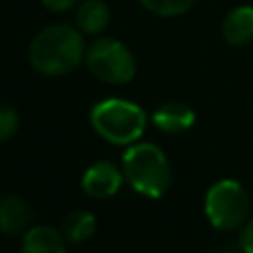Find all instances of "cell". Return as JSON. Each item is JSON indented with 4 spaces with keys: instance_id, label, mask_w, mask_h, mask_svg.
I'll return each mask as SVG.
<instances>
[{
    "instance_id": "obj_6",
    "label": "cell",
    "mask_w": 253,
    "mask_h": 253,
    "mask_svg": "<svg viewBox=\"0 0 253 253\" xmlns=\"http://www.w3.org/2000/svg\"><path fill=\"white\" fill-rule=\"evenodd\" d=\"M123 178H125V174L113 162L99 160L85 170V174L81 178V188L89 198L105 200V198L115 196L121 190Z\"/></svg>"
},
{
    "instance_id": "obj_2",
    "label": "cell",
    "mask_w": 253,
    "mask_h": 253,
    "mask_svg": "<svg viewBox=\"0 0 253 253\" xmlns=\"http://www.w3.org/2000/svg\"><path fill=\"white\" fill-rule=\"evenodd\" d=\"M123 174L128 186L146 198L164 196L172 182V168L166 154L150 142H136L125 150Z\"/></svg>"
},
{
    "instance_id": "obj_12",
    "label": "cell",
    "mask_w": 253,
    "mask_h": 253,
    "mask_svg": "<svg viewBox=\"0 0 253 253\" xmlns=\"http://www.w3.org/2000/svg\"><path fill=\"white\" fill-rule=\"evenodd\" d=\"M95 229H97V217L85 210L71 211L61 221V233L65 241H71V243L87 241L95 233Z\"/></svg>"
},
{
    "instance_id": "obj_17",
    "label": "cell",
    "mask_w": 253,
    "mask_h": 253,
    "mask_svg": "<svg viewBox=\"0 0 253 253\" xmlns=\"http://www.w3.org/2000/svg\"><path fill=\"white\" fill-rule=\"evenodd\" d=\"M233 253H245V251H233Z\"/></svg>"
},
{
    "instance_id": "obj_15",
    "label": "cell",
    "mask_w": 253,
    "mask_h": 253,
    "mask_svg": "<svg viewBox=\"0 0 253 253\" xmlns=\"http://www.w3.org/2000/svg\"><path fill=\"white\" fill-rule=\"evenodd\" d=\"M239 247L245 253H253V219H247L241 225V233H239Z\"/></svg>"
},
{
    "instance_id": "obj_14",
    "label": "cell",
    "mask_w": 253,
    "mask_h": 253,
    "mask_svg": "<svg viewBox=\"0 0 253 253\" xmlns=\"http://www.w3.org/2000/svg\"><path fill=\"white\" fill-rule=\"evenodd\" d=\"M18 126H20V117H18L16 109L0 103V142L12 138L18 130Z\"/></svg>"
},
{
    "instance_id": "obj_8",
    "label": "cell",
    "mask_w": 253,
    "mask_h": 253,
    "mask_svg": "<svg viewBox=\"0 0 253 253\" xmlns=\"http://www.w3.org/2000/svg\"><path fill=\"white\" fill-rule=\"evenodd\" d=\"M32 208L24 198L6 196L0 200V233L4 235H20L28 231L32 221Z\"/></svg>"
},
{
    "instance_id": "obj_13",
    "label": "cell",
    "mask_w": 253,
    "mask_h": 253,
    "mask_svg": "<svg viewBox=\"0 0 253 253\" xmlns=\"http://www.w3.org/2000/svg\"><path fill=\"white\" fill-rule=\"evenodd\" d=\"M142 8L148 12L162 16V18H172L188 12L194 4V0H138Z\"/></svg>"
},
{
    "instance_id": "obj_1",
    "label": "cell",
    "mask_w": 253,
    "mask_h": 253,
    "mask_svg": "<svg viewBox=\"0 0 253 253\" xmlns=\"http://www.w3.org/2000/svg\"><path fill=\"white\" fill-rule=\"evenodd\" d=\"M83 36L77 28L67 24H53L43 28L30 43V63L42 75L71 73L85 57Z\"/></svg>"
},
{
    "instance_id": "obj_7",
    "label": "cell",
    "mask_w": 253,
    "mask_h": 253,
    "mask_svg": "<svg viewBox=\"0 0 253 253\" xmlns=\"http://www.w3.org/2000/svg\"><path fill=\"white\" fill-rule=\"evenodd\" d=\"M196 121L194 111L180 101H170L160 105L154 113H152V123L158 130L166 132V134H180L186 132L188 128H192Z\"/></svg>"
},
{
    "instance_id": "obj_5",
    "label": "cell",
    "mask_w": 253,
    "mask_h": 253,
    "mask_svg": "<svg viewBox=\"0 0 253 253\" xmlns=\"http://www.w3.org/2000/svg\"><path fill=\"white\" fill-rule=\"evenodd\" d=\"M89 71L105 83L123 85L136 73V61L130 49L115 38H99L85 51Z\"/></svg>"
},
{
    "instance_id": "obj_4",
    "label": "cell",
    "mask_w": 253,
    "mask_h": 253,
    "mask_svg": "<svg viewBox=\"0 0 253 253\" xmlns=\"http://www.w3.org/2000/svg\"><path fill=\"white\" fill-rule=\"evenodd\" d=\"M249 196L235 180H219L206 192L204 211L210 223L219 231L241 227L249 217Z\"/></svg>"
},
{
    "instance_id": "obj_16",
    "label": "cell",
    "mask_w": 253,
    "mask_h": 253,
    "mask_svg": "<svg viewBox=\"0 0 253 253\" xmlns=\"http://www.w3.org/2000/svg\"><path fill=\"white\" fill-rule=\"evenodd\" d=\"M79 0H42L43 8H47L49 12H67L71 8L77 6Z\"/></svg>"
},
{
    "instance_id": "obj_10",
    "label": "cell",
    "mask_w": 253,
    "mask_h": 253,
    "mask_svg": "<svg viewBox=\"0 0 253 253\" xmlns=\"http://www.w3.org/2000/svg\"><path fill=\"white\" fill-rule=\"evenodd\" d=\"M22 253H67L65 237L49 225H34L24 233Z\"/></svg>"
},
{
    "instance_id": "obj_11",
    "label": "cell",
    "mask_w": 253,
    "mask_h": 253,
    "mask_svg": "<svg viewBox=\"0 0 253 253\" xmlns=\"http://www.w3.org/2000/svg\"><path fill=\"white\" fill-rule=\"evenodd\" d=\"M111 20V12L103 0H85L75 12V26L79 32L95 36L101 34Z\"/></svg>"
},
{
    "instance_id": "obj_3",
    "label": "cell",
    "mask_w": 253,
    "mask_h": 253,
    "mask_svg": "<svg viewBox=\"0 0 253 253\" xmlns=\"http://www.w3.org/2000/svg\"><path fill=\"white\" fill-rule=\"evenodd\" d=\"M89 121L103 140L119 146L134 144L146 128V113L142 107L125 99H105L97 103L91 109Z\"/></svg>"
},
{
    "instance_id": "obj_9",
    "label": "cell",
    "mask_w": 253,
    "mask_h": 253,
    "mask_svg": "<svg viewBox=\"0 0 253 253\" xmlns=\"http://www.w3.org/2000/svg\"><path fill=\"white\" fill-rule=\"evenodd\" d=\"M221 36L231 45L253 42V6L233 8L221 22Z\"/></svg>"
}]
</instances>
